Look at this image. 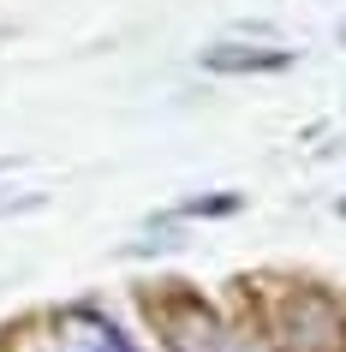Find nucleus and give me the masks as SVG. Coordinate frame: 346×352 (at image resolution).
Instances as JSON below:
<instances>
[{
    "label": "nucleus",
    "mask_w": 346,
    "mask_h": 352,
    "mask_svg": "<svg viewBox=\"0 0 346 352\" xmlns=\"http://www.w3.org/2000/svg\"><path fill=\"white\" fill-rule=\"evenodd\" d=\"M144 316L155 322L167 352H263L245 329H233L227 316L197 298L185 280H162L155 293H144Z\"/></svg>",
    "instance_id": "1"
},
{
    "label": "nucleus",
    "mask_w": 346,
    "mask_h": 352,
    "mask_svg": "<svg viewBox=\"0 0 346 352\" xmlns=\"http://www.w3.org/2000/svg\"><path fill=\"white\" fill-rule=\"evenodd\" d=\"M274 346L281 352H346V311L323 287H292L274 305Z\"/></svg>",
    "instance_id": "2"
},
{
    "label": "nucleus",
    "mask_w": 346,
    "mask_h": 352,
    "mask_svg": "<svg viewBox=\"0 0 346 352\" xmlns=\"http://www.w3.org/2000/svg\"><path fill=\"white\" fill-rule=\"evenodd\" d=\"M292 60H299V48H281V42H209L197 66L221 78H251V72H287Z\"/></svg>",
    "instance_id": "3"
},
{
    "label": "nucleus",
    "mask_w": 346,
    "mask_h": 352,
    "mask_svg": "<svg viewBox=\"0 0 346 352\" xmlns=\"http://www.w3.org/2000/svg\"><path fill=\"white\" fill-rule=\"evenodd\" d=\"M233 209H245V197L239 191H221V197H185L180 215H233Z\"/></svg>",
    "instance_id": "4"
},
{
    "label": "nucleus",
    "mask_w": 346,
    "mask_h": 352,
    "mask_svg": "<svg viewBox=\"0 0 346 352\" xmlns=\"http://www.w3.org/2000/svg\"><path fill=\"white\" fill-rule=\"evenodd\" d=\"M78 352H131V340H126L120 329H96V334H90V340H84Z\"/></svg>",
    "instance_id": "5"
},
{
    "label": "nucleus",
    "mask_w": 346,
    "mask_h": 352,
    "mask_svg": "<svg viewBox=\"0 0 346 352\" xmlns=\"http://www.w3.org/2000/svg\"><path fill=\"white\" fill-rule=\"evenodd\" d=\"M48 204V191H24V197H0V215H6V209H42Z\"/></svg>",
    "instance_id": "6"
},
{
    "label": "nucleus",
    "mask_w": 346,
    "mask_h": 352,
    "mask_svg": "<svg viewBox=\"0 0 346 352\" xmlns=\"http://www.w3.org/2000/svg\"><path fill=\"white\" fill-rule=\"evenodd\" d=\"M323 155H346V131L334 138V144H323Z\"/></svg>",
    "instance_id": "7"
},
{
    "label": "nucleus",
    "mask_w": 346,
    "mask_h": 352,
    "mask_svg": "<svg viewBox=\"0 0 346 352\" xmlns=\"http://www.w3.org/2000/svg\"><path fill=\"white\" fill-rule=\"evenodd\" d=\"M340 42H346V24H340Z\"/></svg>",
    "instance_id": "8"
}]
</instances>
